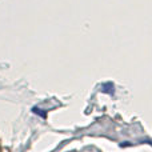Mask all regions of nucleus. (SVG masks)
<instances>
[{
    "mask_svg": "<svg viewBox=\"0 0 152 152\" xmlns=\"http://www.w3.org/2000/svg\"><path fill=\"white\" fill-rule=\"evenodd\" d=\"M103 92H108V94L112 95L113 94V86H112V84H110V83L105 84L104 88H103Z\"/></svg>",
    "mask_w": 152,
    "mask_h": 152,
    "instance_id": "nucleus-1",
    "label": "nucleus"
},
{
    "mask_svg": "<svg viewBox=\"0 0 152 152\" xmlns=\"http://www.w3.org/2000/svg\"><path fill=\"white\" fill-rule=\"evenodd\" d=\"M34 112L35 113H40L43 118H45V112H42V110H37V108H34Z\"/></svg>",
    "mask_w": 152,
    "mask_h": 152,
    "instance_id": "nucleus-2",
    "label": "nucleus"
}]
</instances>
